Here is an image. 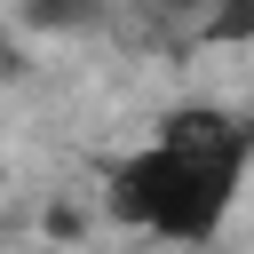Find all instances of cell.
Here are the masks:
<instances>
[{
  "instance_id": "cell-1",
  "label": "cell",
  "mask_w": 254,
  "mask_h": 254,
  "mask_svg": "<svg viewBox=\"0 0 254 254\" xmlns=\"http://www.w3.org/2000/svg\"><path fill=\"white\" fill-rule=\"evenodd\" d=\"M246 159H254V119L222 103H175L159 135L103 175V214L175 246H206L238 206Z\"/></svg>"
},
{
  "instance_id": "cell-2",
  "label": "cell",
  "mask_w": 254,
  "mask_h": 254,
  "mask_svg": "<svg viewBox=\"0 0 254 254\" xmlns=\"http://www.w3.org/2000/svg\"><path fill=\"white\" fill-rule=\"evenodd\" d=\"M24 32H95L111 16V0H16Z\"/></svg>"
},
{
  "instance_id": "cell-3",
  "label": "cell",
  "mask_w": 254,
  "mask_h": 254,
  "mask_svg": "<svg viewBox=\"0 0 254 254\" xmlns=\"http://www.w3.org/2000/svg\"><path fill=\"white\" fill-rule=\"evenodd\" d=\"M0 71H16V40L8 32H0Z\"/></svg>"
}]
</instances>
